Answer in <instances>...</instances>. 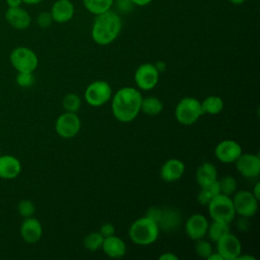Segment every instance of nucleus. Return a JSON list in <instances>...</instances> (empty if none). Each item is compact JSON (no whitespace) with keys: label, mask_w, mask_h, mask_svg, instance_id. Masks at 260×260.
<instances>
[{"label":"nucleus","mask_w":260,"mask_h":260,"mask_svg":"<svg viewBox=\"0 0 260 260\" xmlns=\"http://www.w3.org/2000/svg\"><path fill=\"white\" fill-rule=\"evenodd\" d=\"M52 22H53V18H52L51 12L43 11L37 17V23L42 28L49 27L52 24Z\"/></svg>","instance_id":"nucleus-34"},{"label":"nucleus","mask_w":260,"mask_h":260,"mask_svg":"<svg viewBox=\"0 0 260 260\" xmlns=\"http://www.w3.org/2000/svg\"><path fill=\"white\" fill-rule=\"evenodd\" d=\"M152 0H131V2L133 3V5H137V6H146L148 5Z\"/></svg>","instance_id":"nucleus-39"},{"label":"nucleus","mask_w":260,"mask_h":260,"mask_svg":"<svg viewBox=\"0 0 260 260\" xmlns=\"http://www.w3.org/2000/svg\"><path fill=\"white\" fill-rule=\"evenodd\" d=\"M219 193H220L219 183H218V180H216L207 186L200 187V191L197 195V201L201 205L207 206V204L210 202V200Z\"/></svg>","instance_id":"nucleus-25"},{"label":"nucleus","mask_w":260,"mask_h":260,"mask_svg":"<svg viewBox=\"0 0 260 260\" xmlns=\"http://www.w3.org/2000/svg\"><path fill=\"white\" fill-rule=\"evenodd\" d=\"M122 28V20L118 13L108 10L95 15L91 26V38L101 46L113 43L119 36Z\"/></svg>","instance_id":"nucleus-2"},{"label":"nucleus","mask_w":260,"mask_h":260,"mask_svg":"<svg viewBox=\"0 0 260 260\" xmlns=\"http://www.w3.org/2000/svg\"><path fill=\"white\" fill-rule=\"evenodd\" d=\"M15 81L21 87H30L35 83V75L32 72H18Z\"/></svg>","instance_id":"nucleus-33"},{"label":"nucleus","mask_w":260,"mask_h":260,"mask_svg":"<svg viewBox=\"0 0 260 260\" xmlns=\"http://www.w3.org/2000/svg\"><path fill=\"white\" fill-rule=\"evenodd\" d=\"M220 193L231 196L237 190V181L233 176H224L218 180Z\"/></svg>","instance_id":"nucleus-30"},{"label":"nucleus","mask_w":260,"mask_h":260,"mask_svg":"<svg viewBox=\"0 0 260 260\" xmlns=\"http://www.w3.org/2000/svg\"><path fill=\"white\" fill-rule=\"evenodd\" d=\"M232 4H234V5H241V4H243L246 0H229Z\"/></svg>","instance_id":"nucleus-46"},{"label":"nucleus","mask_w":260,"mask_h":260,"mask_svg":"<svg viewBox=\"0 0 260 260\" xmlns=\"http://www.w3.org/2000/svg\"><path fill=\"white\" fill-rule=\"evenodd\" d=\"M10 63L17 72H34L39 64L37 54L29 48L17 47L9 56Z\"/></svg>","instance_id":"nucleus-6"},{"label":"nucleus","mask_w":260,"mask_h":260,"mask_svg":"<svg viewBox=\"0 0 260 260\" xmlns=\"http://www.w3.org/2000/svg\"><path fill=\"white\" fill-rule=\"evenodd\" d=\"M112 88L105 80H95L87 85L84 99L91 107H101L112 98Z\"/></svg>","instance_id":"nucleus-7"},{"label":"nucleus","mask_w":260,"mask_h":260,"mask_svg":"<svg viewBox=\"0 0 260 260\" xmlns=\"http://www.w3.org/2000/svg\"><path fill=\"white\" fill-rule=\"evenodd\" d=\"M195 252L196 254L201 257V258H207L213 251H212V246L211 244L204 240L203 238L202 239H199V240H196V244H195Z\"/></svg>","instance_id":"nucleus-31"},{"label":"nucleus","mask_w":260,"mask_h":260,"mask_svg":"<svg viewBox=\"0 0 260 260\" xmlns=\"http://www.w3.org/2000/svg\"><path fill=\"white\" fill-rule=\"evenodd\" d=\"M102 249L108 257L114 258V259L123 257L127 251L125 242L121 238L115 235L104 238Z\"/></svg>","instance_id":"nucleus-21"},{"label":"nucleus","mask_w":260,"mask_h":260,"mask_svg":"<svg viewBox=\"0 0 260 260\" xmlns=\"http://www.w3.org/2000/svg\"><path fill=\"white\" fill-rule=\"evenodd\" d=\"M42 1L43 0H22V2H24L25 4H29V5H35V4H38Z\"/></svg>","instance_id":"nucleus-45"},{"label":"nucleus","mask_w":260,"mask_h":260,"mask_svg":"<svg viewBox=\"0 0 260 260\" xmlns=\"http://www.w3.org/2000/svg\"><path fill=\"white\" fill-rule=\"evenodd\" d=\"M17 211H18L19 215H21L23 218H25V217H29V216L34 215V213L36 211V207L30 200L23 199L18 202Z\"/></svg>","instance_id":"nucleus-32"},{"label":"nucleus","mask_w":260,"mask_h":260,"mask_svg":"<svg viewBox=\"0 0 260 260\" xmlns=\"http://www.w3.org/2000/svg\"><path fill=\"white\" fill-rule=\"evenodd\" d=\"M208 224L209 222L203 214L194 213L185 223V233L187 237L193 241L202 239L206 236Z\"/></svg>","instance_id":"nucleus-14"},{"label":"nucleus","mask_w":260,"mask_h":260,"mask_svg":"<svg viewBox=\"0 0 260 260\" xmlns=\"http://www.w3.org/2000/svg\"><path fill=\"white\" fill-rule=\"evenodd\" d=\"M259 189H260V183H259V182H257V183L255 184V186H254L253 190L251 191V192L253 193V195H254L258 200L260 199V192H259Z\"/></svg>","instance_id":"nucleus-41"},{"label":"nucleus","mask_w":260,"mask_h":260,"mask_svg":"<svg viewBox=\"0 0 260 260\" xmlns=\"http://www.w3.org/2000/svg\"><path fill=\"white\" fill-rule=\"evenodd\" d=\"M237 171L246 178H256L260 174V157L258 154L243 153L237 158Z\"/></svg>","instance_id":"nucleus-13"},{"label":"nucleus","mask_w":260,"mask_h":260,"mask_svg":"<svg viewBox=\"0 0 260 260\" xmlns=\"http://www.w3.org/2000/svg\"><path fill=\"white\" fill-rule=\"evenodd\" d=\"M104 241V237L99 232H92L85 236L83 239V246L88 251H96L102 248V244Z\"/></svg>","instance_id":"nucleus-28"},{"label":"nucleus","mask_w":260,"mask_h":260,"mask_svg":"<svg viewBox=\"0 0 260 260\" xmlns=\"http://www.w3.org/2000/svg\"><path fill=\"white\" fill-rule=\"evenodd\" d=\"M9 7H18L22 3V0H6Z\"/></svg>","instance_id":"nucleus-42"},{"label":"nucleus","mask_w":260,"mask_h":260,"mask_svg":"<svg viewBox=\"0 0 260 260\" xmlns=\"http://www.w3.org/2000/svg\"><path fill=\"white\" fill-rule=\"evenodd\" d=\"M141 100V93L134 87L124 86L118 89L112 99L114 117L123 123L133 121L140 112Z\"/></svg>","instance_id":"nucleus-1"},{"label":"nucleus","mask_w":260,"mask_h":260,"mask_svg":"<svg viewBox=\"0 0 260 260\" xmlns=\"http://www.w3.org/2000/svg\"><path fill=\"white\" fill-rule=\"evenodd\" d=\"M159 72L154 64L143 63L137 67L134 73V81L138 88L142 90L152 89L158 82Z\"/></svg>","instance_id":"nucleus-10"},{"label":"nucleus","mask_w":260,"mask_h":260,"mask_svg":"<svg viewBox=\"0 0 260 260\" xmlns=\"http://www.w3.org/2000/svg\"><path fill=\"white\" fill-rule=\"evenodd\" d=\"M81 122L76 113L65 112L61 114L55 123L57 134L65 139L73 138L80 130Z\"/></svg>","instance_id":"nucleus-9"},{"label":"nucleus","mask_w":260,"mask_h":260,"mask_svg":"<svg viewBox=\"0 0 260 260\" xmlns=\"http://www.w3.org/2000/svg\"><path fill=\"white\" fill-rule=\"evenodd\" d=\"M208 213L212 220L231 223L236 216V211L231 196L222 193L214 196L207 204Z\"/></svg>","instance_id":"nucleus-4"},{"label":"nucleus","mask_w":260,"mask_h":260,"mask_svg":"<svg viewBox=\"0 0 260 260\" xmlns=\"http://www.w3.org/2000/svg\"><path fill=\"white\" fill-rule=\"evenodd\" d=\"M154 66H155L156 70H157L159 73L162 72V71H165V70H166V67H167V65H166V63H165L164 61H157V62L154 64Z\"/></svg>","instance_id":"nucleus-40"},{"label":"nucleus","mask_w":260,"mask_h":260,"mask_svg":"<svg viewBox=\"0 0 260 260\" xmlns=\"http://www.w3.org/2000/svg\"><path fill=\"white\" fill-rule=\"evenodd\" d=\"M162 109V102L155 96H147L144 99L142 98L141 100L140 112H143L148 116H156L161 113Z\"/></svg>","instance_id":"nucleus-23"},{"label":"nucleus","mask_w":260,"mask_h":260,"mask_svg":"<svg viewBox=\"0 0 260 260\" xmlns=\"http://www.w3.org/2000/svg\"><path fill=\"white\" fill-rule=\"evenodd\" d=\"M82 3L88 12L98 15L111 10L114 0H82Z\"/></svg>","instance_id":"nucleus-27"},{"label":"nucleus","mask_w":260,"mask_h":260,"mask_svg":"<svg viewBox=\"0 0 260 260\" xmlns=\"http://www.w3.org/2000/svg\"><path fill=\"white\" fill-rule=\"evenodd\" d=\"M241 145L232 139H225L220 141L214 149L215 157L223 164H232L242 154Z\"/></svg>","instance_id":"nucleus-12"},{"label":"nucleus","mask_w":260,"mask_h":260,"mask_svg":"<svg viewBox=\"0 0 260 260\" xmlns=\"http://www.w3.org/2000/svg\"><path fill=\"white\" fill-rule=\"evenodd\" d=\"M203 115L201 103L193 98L186 96L183 98L176 106L175 118L176 120L185 126H190L196 123L199 118Z\"/></svg>","instance_id":"nucleus-5"},{"label":"nucleus","mask_w":260,"mask_h":260,"mask_svg":"<svg viewBox=\"0 0 260 260\" xmlns=\"http://www.w3.org/2000/svg\"><path fill=\"white\" fill-rule=\"evenodd\" d=\"M185 172V165L178 158H170L166 160L160 170L159 176L162 181L167 183H173L182 178Z\"/></svg>","instance_id":"nucleus-15"},{"label":"nucleus","mask_w":260,"mask_h":260,"mask_svg":"<svg viewBox=\"0 0 260 260\" xmlns=\"http://www.w3.org/2000/svg\"><path fill=\"white\" fill-rule=\"evenodd\" d=\"M62 106L65 112L70 113H76L81 106V100L80 96L76 93H68L64 96L62 101Z\"/></svg>","instance_id":"nucleus-29"},{"label":"nucleus","mask_w":260,"mask_h":260,"mask_svg":"<svg viewBox=\"0 0 260 260\" xmlns=\"http://www.w3.org/2000/svg\"><path fill=\"white\" fill-rule=\"evenodd\" d=\"M195 179L200 187L207 186L217 180V170L215 166L209 161L201 164L195 174Z\"/></svg>","instance_id":"nucleus-22"},{"label":"nucleus","mask_w":260,"mask_h":260,"mask_svg":"<svg viewBox=\"0 0 260 260\" xmlns=\"http://www.w3.org/2000/svg\"><path fill=\"white\" fill-rule=\"evenodd\" d=\"M200 103L203 114L217 115L223 109V101L218 95H208Z\"/></svg>","instance_id":"nucleus-24"},{"label":"nucleus","mask_w":260,"mask_h":260,"mask_svg":"<svg viewBox=\"0 0 260 260\" xmlns=\"http://www.w3.org/2000/svg\"><path fill=\"white\" fill-rule=\"evenodd\" d=\"M182 221L181 212L170 206H166L161 208V216L157 223L159 230L161 229L165 232H172L176 230Z\"/></svg>","instance_id":"nucleus-20"},{"label":"nucleus","mask_w":260,"mask_h":260,"mask_svg":"<svg viewBox=\"0 0 260 260\" xmlns=\"http://www.w3.org/2000/svg\"><path fill=\"white\" fill-rule=\"evenodd\" d=\"M216 252L223 260H236L242 253L241 242L235 235L229 233L216 242Z\"/></svg>","instance_id":"nucleus-11"},{"label":"nucleus","mask_w":260,"mask_h":260,"mask_svg":"<svg viewBox=\"0 0 260 260\" xmlns=\"http://www.w3.org/2000/svg\"><path fill=\"white\" fill-rule=\"evenodd\" d=\"M130 240L139 246H147L154 243L159 235V228L156 222L146 217H139L129 228Z\"/></svg>","instance_id":"nucleus-3"},{"label":"nucleus","mask_w":260,"mask_h":260,"mask_svg":"<svg viewBox=\"0 0 260 260\" xmlns=\"http://www.w3.org/2000/svg\"><path fill=\"white\" fill-rule=\"evenodd\" d=\"M99 233H100L104 238L113 236V235H115V226H114L112 223H110V222H106V223L102 224V226H101Z\"/></svg>","instance_id":"nucleus-36"},{"label":"nucleus","mask_w":260,"mask_h":260,"mask_svg":"<svg viewBox=\"0 0 260 260\" xmlns=\"http://www.w3.org/2000/svg\"><path fill=\"white\" fill-rule=\"evenodd\" d=\"M229 233H231L229 223L212 220V222L208 224L206 235L209 240L216 243L219 239H221L223 236H225Z\"/></svg>","instance_id":"nucleus-26"},{"label":"nucleus","mask_w":260,"mask_h":260,"mask_svg":"<svg viewBox=\"0 0 260 260\" xmlns=\"http://www.w3.org/2000/svg\"><path fill=\"white\" fill-rule=\"evenodd\" d=\"M206 259L207 260H223L222 257L217 252H212Z\"/></svg>","instance_id":"nucleus-43"},{"label":"nucleus","mask_w":260,"mask_h":260,"mask_svg":"<svg viewBox=\"0 0 260 260\" xmlns=\"http://www.w3.org/2000/svg\"><path fill=\"white\" fill-rule=\"evenodd\" d=\"M233 204L236 214L244 217H251L256 214L258 210V199L251 191L240 190L233 194Z\"/></svg>","instance_id":"nucleus-8"},{"label":"nucleus","mask_w":260,"mask_h":260,"mask_svg":"<svg viewBox=\"0 0 260 260\" xmlns=\"http://www.w3.org/2000/svg\"><path fill=\"white\" fill-rule=\"evenodd\" d=\"M236 260H255V257H253L252 255H242L240 254Z\"/></svg>","instance_id":"nucleus-44"},{"label":"nucleus","mask_w":260,"mask_h":260,"mask_svg":"<svg viewBox=\"0 0 260 260\" xmlns=\"http://www.w3.org/2000/svg\"><path fill=\"white\" fill-rule=\"evenodd\" d=\"M159 260H178V256L171 252H166L158 257Z\"/></svg>","instance_id":"nucleus-38"},{"label":"nucleus","mask_w":260,"mask_h":260,"mask_svg":"<svg viewBox=\"0 0 260 260\" xmlns=\"http://www.w3.org/2000/svg\"><path fill=\"white\" fill-rule=\"evenodd\" d=\"M43 235V228L39 219L29 216L25 217L20 225V236L28 244L37 243Z\"/></svg>","instance_id":"nucleus-16"},{"label":"nucleus","mask_w":260,"mask_h":260,"mask_svg":"<svg viewBox=\"0 0 260 260\" xmlns=\"http://www.w3.org/2000/svg\"><path fill=\"white\" fill-rule=\"evenodd\" d=\"M133 3L131 0H117V7L121 12H128L132 9Z\"/></svg>","instance_id":"nucleus-37"},{"label":"nucleus","mask_w":260,"mask_h":260,"mask_svg":"<svg viewBox=\"0 0 260 260\" xmlns=\"http://www.w3.org/2000/svg\"><path fill=\"white\" fill-rule=\"evenodd\" d=\"M21 172L20 160L10 154L0 155V178L5 180L15 179Z\"/></svg>","instance_id":"nucleus-17"},{"label":"nucleus","mask_w":260,"mask_h":260,"mask_svg":"<svg viewBox=\"0 0 260 260\" xmlns=\"http://www.w3.org/2000/svg\"><path fill=\"white\" fill-rule=\"evenodd\" d=\"M5 17L8 23L16 29H25L31 22L28 12L20 6L9 7L5 12Z\"/></svg>","instance_id":"nucleus-18"},{"label":"nucleus","mask_w":260,"mask_h":260,"mask_svg":"<svg viewBox=\"0 0 260 260\" xmlns=\"http://www.w3.org/2000/svg\"><path fill=\"white\" fill-rule=\"evenodd\" d=\"M145 216L150 218L154 222L158 223V221L160 219V216H161V208L158 207V206H151L146 210Z\"/></svg>","instance_id":"nucleus-35"},{"label":"nucleus","mask_w":260,"mask_h":260,"mask_svg":"<svg viewBox=\"0 0 260 260\" xmlns=\"http://www.w3.org/2000/svg\"><path fill=\"white\" fill-rule=\"evenodd\" d=\"M74 10V5L70 0H57L52 5L50 12L53 21L58 23H65L73 17Z\"/></svg>","instance_id":"nucleus-19"}]
</instances>
